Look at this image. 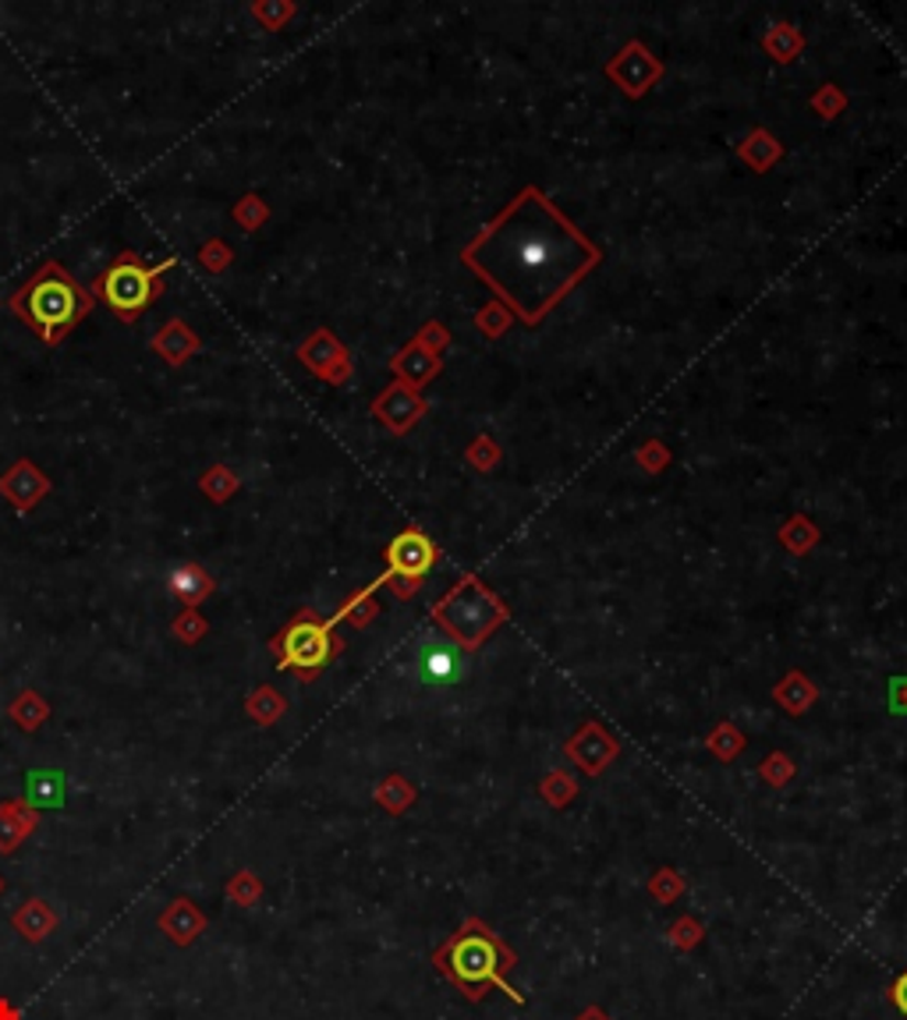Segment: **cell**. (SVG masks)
Wrapping results in <instances>:
<instances>
[{
  "label": "cell",
  "mask_w": 907,
  "mask_h": 1020,
  "mask_svg": "<svg viewBox=\"0 0 907 1020\" xmlns=\"http://www.w3.org/2000/svg\"><path fill=\"white\" fill-rule=\"evenodd\" d=\"M567 758L575 762L582 773L599 776L617 758V741L599 723H585L575 738L567 741Z\"/></svg>",
  "instance_id": "30bf717a"
},
{
  "label": "cell",
  "mask_w": 907,
  "mask_h": 1020,
  "mask_svg": "<svg viewBox=\"0 0 907 1020\" xmlns=\"http://www.w3.org/2000/svg\"><path fill=\"white\" fill-rule=\"evenodd\" d=\"M341 648L344 642L333 634V620L316 617L312 610L295 613L291 624H284V631L269 637L277 669H295L301 680H312Z\"/></svg>",
  "instance_id": "5b68a950"
},
{
  "label": "cell",
  "mask_w": 907,
  "mask_h": 1020,
  "mask_svg": "<svg viewBox=\"0 0 907 1020\" xmlns=\"http://www.w3.org/2000/svg\"><path fill=\"white\" fill-rule=\"evenodd\" d=\"M252 19H256L266 32H277L284 29L291 19H295V0H256V4L248 8Z\"/></svg>",
  "instance_id": "d4e9b609"
},
{
  "label": "cell",
  "mask_w": 907,
  "mask_h": 1020,
  "mask_svg": "<svg viewBox=\"0 0 907 1020\" xmlns=\"http://www.w3.org/2000/svg\"><path fill=\"white\" fill-rule=\"evenodd\" d=\"M889 709L907 716V677H894V680H889Z\"/></svg>",
  "instance_id": "d590c367"
},
{
  "label": "cell",
  "mask_w": 907,
  "mask_h": 1020,
  "mask_svg": "<svg viewBox=\"0 0 907 1020\" xmlns=\"http://www.w3.org/2000/svg\"><path fill=\"white\" fill-rule=\"evenodd\" d=\"M60 924V914L54 903H46L43 897H29L25 903H19L11 911V929L19 932L25 943H46V939L54 935V929Z\"/></svg>",
  "instance_id": "5bb4252c"
},
{
  "label": "cell",
  "mask_w": 907,
  "mask_h": 1020,
  "mask_svg": "<svg viewBox=\"0 0 907 1020\" xmlns=\"http://www.w3.org/2000/svg\"><path fill=\"white\" fill-rule=\"evenodd\" d=\"M379 588V581H373L369 588H362V592H355L352 599H347L341 610H338V617H333V624H341V620H347V624H355V628H365L369 620L376 617V602H373V592Z\"/></svg>",
  "instance_id": "cb8c5ba5"
},
{
  "label": "cell",
  "mask_w": 907,
  "mask_h": 1020,
  "mask_svg": "<svg viewBox=\"0 0 907 1020\" xmlns=\"http://www.w3.org/2000/svg\"><path fill=\"white\" fill-rule=\"evenodd\" d=\"M8 306L25 326H33L40 333L43 344L57 347L92 312L97 298L68 274V266H60L57 259H46L36 274L11 295Z\"/></svg>",
  "instance_id": "3957f363"
},
{
  "label": "cell",
  "mask_w": 907,
  "mask_h": 1020,
  "mask_svg": "<svg viewBox=\"0 0 907 1020\" xmlns=\"http://www.w3.org/2000/svg\"><path fill=\"white\" fill-rule=\"evenodd\" d=\"M245 712L256 727H274L280 716L288 712V698H284L277 688H269V684H263V688H256L245 698Z\"/></svg>",
  "instance_id": "d6986e66"
},
{
  "label": "cell",
  "mask_w": 907,
  "mask_h": 1020,
  "mask_svg": "<svg viewBox=\"0 0 907 1020\" xmlns=\"http://www.w3.org/2000/svg\"><path fill=\"white\" fill-rule=\"evenodd\" d=\"M199 263L210 269V274H224V269L234 263V248L224 242V237H210V242L199 245Z\"/></svg>",
  "instance_id": "f546056e"
},
{
  "label": "cell",
  "mask_w": 907,
  "mask_h": 1020,
  "mask_svg": "<svg viewBox=\"0 0 907 1020\" xmlns=\"http://www.w3.org/2000/svg\"><path fill=\"white\" fill-rule=\"evenodd\" d=\"M666 939H671L674 950L692 953L695 946H703L706 929H703V921H698L695 914H681V918L671 921V929H666Z\"/></svg>",
  "instance_id": "484cf974"
},
{
  "label": "cell",
  "mask_w": 907,
  "mask_h": 1020,
  "mask_svg": "<svg viewBox=\"0 0 907 1020\" xmlns=\"http://www.w3.org/2000/svg\"><path fill=\"white\" fill-rule=\"evenodd\" d=\"M436 975L447 978L468 1002H483L489 988H497L511 1002L524 1007V996L511 985V971L518 967V953L507 939L472 914L433 950Z\"/></svg>",
  "instance_id": "7a4b0ae2"
},
{
  "label": "cell",
  "mask_w": 907,
  "mask_h": 1020,
  "mask_svg": "<svg viewBox=\"0 0 907 1020\" xmlns=\"http://www.w3.org/2000/svg\"><path fill=\"white\" fill-rule=\"evenodd\" d=\"M22 801L29 808H36V811H43V808H65V801H68V773L54 769V765H51V769L25 773Z\"/></svg>",
  "instance_id": "2e32d148"
},
{
  "label": "cell",
  "mask_w": 907,
  "mask_h": 1020,
  "mask_svg": "<svg viewBox=\"0 0 907 1020\" xmlns=\"http://www.w3.org/2000/svg\"><path fill=\"white\" fill-rule=\"evenodd\" d=\"M0 897H4V875H0Z\"/></svg>",
  "instance_id": "f35d334b"
},
{
  "label": "cell",
  "mask_w": 907,
  "mask_h": 1020,
  "mask_svg": "<svg viewBox=\"0 0 907 1020\" xmlns=\"http://www.w3.org/2000/svg\"><path fill=\"white\" fill-rule=\"evenodd\" d=\"M298 362L306 365V369L312 373V376H320V379H327V382H344L347 376H352V365H347V351H344V344L333 337L330 330H316V333H309L306 341L298 344Z\"/></svg>",
  "instance_id": "ba28073f"
},
{
  "label": "cell",
  "mask_w": 907,
  "mask_h": 1020,
  "mask_svg": "<svg viewBox=\"0 0 907 1020\" xmlns=\"http://www.w3.org/2000/svg\"><path fill=\"white\" fill-rule=\"evenodd\" d=\"M150 347L170 365V369H181V365H185L188 358L199 355L202 341H199V333L185 323V319H167V323L153 333Z\"/></svg>",
  "instance_id": "4fadbf2b"
},
{
  "label": "cell",
  "mask_w": 907,
  "mask_h": 1020,
  "mask_svg": "<svg viewBox=\"0 0 907 1020\" xmlns=\"http://www.w3.org/2000/svg\"><path fill=\"white\" fill-rule=\"evenodd\" d=\"M8 716H11V723L19 727V730L36 733V730H43L46 720H51V701H46L36 688H25V691H19V695L11 698Z\"/></svg>",
  "instance_id": "ac0fdd59"
},
{
  "label": "cell",
  "mask_w": 907,
  "mask_h": 1020,
  "mask_svg": "<svg viewBox=\"0 0 907 1020\" xmlns=\"http://www.w3.org/2000/svg\"><path fill=\"white\" fill-rule=\"evenodd\" d=\"M889 1002H894L897 1013L907 1017V967L900 971V975H897L894 982H889Z\"/></svg>",
  "instance_id": "e575fe53"
},
{
  "label": "cell",
  "mask_w": 907,
  "mask_h": 1020,
  "mask_svg": "<svg viewBox=\"0 0 907 1020\" xmlns=\"http://www.w3.org/2000/svg\"><path fill=\"white\" fill-rule=\"evenodd\" d=\"M543 797H546V805H553V808H564V805H571L575 801V794H578V784L571 779L567 773H553V776H546L543 779Z\"/></svg>",
  "instance_id": "4dcf8cb0"
},
{
  "label": "cell",
  "mask_w": 907,
  "mask_h": 1020,
  "mask_svg": "<svg viewBox=\"0 0 907 1020\" xmlns=\"http://www.w3.org/2000/svg\"><path fill=\"white\" fill-rule=\"evenodd\" d=\"M170 634L178 637L181 645H196V642H202L206 634H210V620H206L199 610H181L178 617L170 620Z\"/></svg>",
  "instance_id": "f1b7e54d"
},
{
  "label": "cell",
  "mask_w": 907,
  "mask_h": 1020,
  "mask_svg": "<svg viewBox=\"0 0 907 1020\" xmlns=\"http://www.w3.org/2000/svg\"><path fill=\"white\" fill-rule=\"evenodd\" d=\"M684 886H688V883L681 879L677 868H656V872H652V879H649V897L656 900V903H663V907H671L674 900H681Z\"/></svg>",
  "instance_id": "83f0119b"
},
{
  "label": "cell",
  "mask_w": 907,
  "mask_h": 1020,
  "mask_svg": "<svg viewBox=\"0 0 907 1020\" xmlns=\"http://www.w3.org/2000/svg\"><path fill=\"white\" fill-rule=\"evenodd\" d=\"M373 411L394 429V433H405V429L422 414V401L411 390H405V387H390L387 393H379V401L373 404Z\"/></svg>",
  "instance_id": "e0dca14e"
},
{
  "label": "cell",
  "mask_w": 907,
  "mask_h": 1020,
  "mask_svg": "<svg viewBox=\"0 0 907 1020\" xmlns=\"http://www.w3.org/2000/svg\"><path fill=\"white\" fill-rule=\"evenodd\" d=\"M507 617L504 606L493 599L483 588H475V581H461L454 592L433 606V620L436 624L457 637V645H465L468 652L483 645V637L500 624Z\"/></svg>",
  "instance_id": "8992f818"
},
{
  "label": "cell",
  "mask_w": 907,
  "mask_h": 1020,
  "mask_svg": "<svg viewBox=\"0 0 907 1020\" xmlns=\"http://www.w3.org/2000/svg\"><path fill=\"white\" fill-rule=\"evenodd\" d=\"M596 259L599 252L535 188H524L511 210L465 248V263L524 323H539Z\"/></svg>",
  "instance_id": "6da1fadb"
},
{
  "label": "cell",
  "mask_w": 907,
  "mask_h": 1020,
  "mask_svg": "<svg viewBox=\"0 0 907 1020\" xmlns=\"http://www.w3.org/2000/svg\"><path fill=\"white\" fill-rule=\"evenodd\" d=\"M454 669H457L454 648H429V656H425V674L429 677H433V680H451Z\"/></svg>",
  "instance_id": "836d02e7"
},
{
  "label": "cell",
  "mask_w": 907,
  "mask_h": 1020,
  "mask_svg": "<svg viewBox=\"0 0 907 1020\" xmlns=\"http://www.w3.org/2000/svg\"><path fill=\"white\" fill-rule=\"evenodd\" d=\"M199 489H202V497L206 500H213V503H228L237 489H242V478H237V472L234 468H228V465H213V468H206L202 472V478H199Z\"/></svg>",
  "instance_id": "7402d4cb"
},
{
  "label": "cell",
  "mask_w": 907,
  "mask_h": 1020,
  "mask_svg": "<svg viewBox=\"0 0 907 1020\" xmlns=\"http://www.w3.org/2000/svg\"><path fill=\"white\" fill-rule=\"evenodd\" d=\"M416 797H419L416 787H411L408 779L397 776V773L387 776L384 784L376 787V805L384 808V811H390V816H405V811L416 805Z\"/></svg>",
  "instance_id": "44dd1931"
},
{
  "label": "cell",
  "mask_w": 907,
  "mask_h": 1020,
  "mask_svg": "<svg viewBox=\"0 0 907 1020\" xmlns=\"http://www.w3.org/2000/svg\"><path fill=\"white\" fill-rule=\"evenodd\" d=\"M0 492L11 500V507L19 510V514H29V510H36V503L51 492V478H46L29 457H19L4 475H0Z\"/></svg>",
  "instance_id": "9c48e42d"
},
{
  "label": "cell",
  "mask_w": 907,
  "mask_h": 1020,
  "mask_svg": "<svg viewBox=\"0 0 907 1020\" xmlns=\"http://www.w3.org/2000/svg\"><path fill=\"white\" fill-rule=\"evenodd\" d=\"M571 1020H610V1013L602 1010V1007H585L582 1013H575Z\"/></svg>",
  "instance_id": "74e56055"
},
{
  "label": "cell",
  "mask_w": 907,
  "mask_h": 1020,
  "mask_svg": "<svg viewBox=\"0 0 907 1020\" xmlns=\"http://www.w3.org/2000/svg\"><path fill=\"white\" fill-rule=\"evenodd\" d=\"M0 1020H22V1007H19V1002H11V999L0 996Z\"/></svg>",
  "instance_id": "8d00e7d4"
},
{
  "label": "cell",
  "mask_w": 907,
  "mask_h": 1020,
  "mask_svg": "<svg viewBox=\"0 0 907 1020\" xmlns=\"http://www.w3.org/2000/svg\"><path fill=\"white\" fill-rule=\"evenodd\" d=\"M816 695H819L816 684H811L805 674H798V669H794V674H787L784 684H779V688L773 691V698H776L779 706H784L790 716H801V712L811 706V701H816Z\"/></svg>",
  "instance_id": "ffe728a7"
},
{
  "label": "cell",
  "mask_w": 907,
  "mask_h": 1020,
  "mask_svg": "<svg viewBox=\"0 0 907 1020\" xmlns=\"http://www.w3.org/2000/svg\"><path fill=\"white\" fill-rule=\"evenodd\" d=\"M174 266H178L174 255L156 266H146L135 252H121V259L92 280V298L107 301V309L114 312L121 323H135V319L161 298L164 291L161 280Z\"/></svg>",
  "instance_id": "277c9868"
},
{
  "label": "cell",
  "mask_w": 907,
  "mask_h": 1020,
  "mask_svg": "<svg viewBox=\"0 0 907 1020\" xmlns=\"http://www.w3.org/2000/svg\"><path fill=\"white\" fill-rule=\"evenodd\" d=\"M213 588H217L213 574L196 561H185L167 574V592L170 599H178L185 610H199V606L213 596Z\"/></svg>",
  "instance_id": "7c38bea8"
},
{
  "label": "cell",
  "mask_w": 907,
  "mask_h": 1020,
  "mask_svg": "<svg viewBox=\"0 0 907 1020\" xmlns=\"http://www.w3.org/2000/svg\"><path fill=\"white\" fill-rule=\"evenodd\" d=\"M759 773H762V779H766L770 787H784V784H790V776H794V762L787 755H770L766 762L759 765Z\"/></svg>",
  "instance_id": "d6a6232c"
},
{
  "label": "cell",
  "mask_w": 907,
  "mask_h": 1020,
  "mask_svg": "<svg viewBox=\"0 0 907 1020\" xmlns=\"http://www.w3.org/2000/svg\"><path fill=\"white\" fill-rule=\"evenodd\" d=\"M231 217H234V223H237L242 231H259L263 223L269 220V206H266L263 196H256V191H248V196H242V199L234 202Z\"/></svg>",
  "instance_id": "4316f807"
},
{
  "label": "cell",
  "mask_w": 907,
  "mask_h": 1020,
  "mask_svg": "<svg viewBox=\"0 0 907 1020\" xmlns=\"http://www.w3.org/2000/svg\"><path fill=\"white\" fill-rule=\"evenodd\" d=\"M263 892H266V886H263V879L252 868H237L228 879V886H224V897L234 907H256L263 900Z\"/></svg>",
  "instance_id": "603a6c76"
},
{
  "label": "cell",
  "mask_w": 907,
  "mask_h": 1020,
  "mask_svg": "<svg viewBox=\"0 0 907 1020\" xmlns=\"http://www.w3.org/2000/svg\"><path fill=\"white\" fill-rule=\"evenodd\" d=\"M741 747H744V738L738 733V727L723 723V727H716V730H712V738H709V752H712L716 758H723V762L738 758Z\"/></svg>",
  "instance_id": "1f68e13d"
},
{
  "label": "cell",
  "mask_w": 907,
  "mask_h": 1020,
  "mask_svg": "<svg viewBox=\"0 0 907 1020\" xmlns=\"http://www.w3.org/2000/svg\"><path fill=\"white\" fill-rule=\"evenodd\" d=\"M156 929H161L174 946L185 950V946H192L206 929H210V918H206V911L196 900L178 897V900H170L161 911V918H156Z\"/></svg>",
  "instance_id": "8fae6325"
},
{
  "label": "cell",
  "mask_w": 907,
  "mask_h": 1020,
  "mask_svg": "<svg viewBox=\"0 0 907 1020\" xmlns=\"http://www.w3.org/2000/svg\"><path fill=\"white\" fill-rule=\"evenodd\" d=\"M387 564H390V570L379 578V585L390 581L397 592L408 596L411 588H416V581L429 570V564H433V546H429L422 532H405L390 542Z\"/></svg>",
  "instance_id": "52a82bcc"
},
{
  "label": "cell",
  "mask_w": 907,
  "mask_h": 1020,
  "mask_svg": "<svg viewBox=\"0 0 907 1020\" xmlns=\"http://www.w3.org/2000/svg\"><path fill=\"white\" fill-rule=\"evenodd\" d=\"M40 829V811L29 808L22 797L0 801V854H14Z\"/></svg>",
  "instance_id": "9a60e30c"
}]
</instances>
